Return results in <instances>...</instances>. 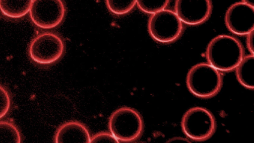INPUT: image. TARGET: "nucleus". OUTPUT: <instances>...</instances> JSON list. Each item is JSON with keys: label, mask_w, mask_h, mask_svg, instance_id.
I'll list each match as a JSON object with an SVG mask.
<instances>
[{"label": "nucleus", "mask_w": 254, "mask_h": 143, "mask_svg": "<svg viewBox=\"0 0 254 143\" xmlns=\"http://www.w3.org/2000/svg\"><path fill=\"white\" fill-rule=\"evenodd\" d=\"M111 133L120 142L128 143L136 140L143 128L142 118L133 108L123 107L115 110L109 120Z\"/></svg>", "instance_id": "7ed1b4c3"}, {"label": "nucleus", "mask_w": 254, "mask_h": 143, "mask_svg": "<svg viewBox=\"0 0 254 143\" xmlns=\"http://www.w3.org/2000/svg\"><path fill=\"white\" fill-rule=\"evenodd\" d=\"M169 0H136L139 8L144 12L153 14L165 9Z\"/></svg>", "instance_id": "2eb2a0df"}, {"label": "nucleus", "mask_w": 254, "mask_h": 143, "mask_svg": "<svg viewBox=\"0 0 254 143\" xmlns=\"http://www.w3.org/2000/svg\"><path fill=\"white\" fill-rule=\"evenodd\" d=\"M65 10L62 0H33L29 11L30 18L36 26L51 29L62 22Z\"/></svg>", "instance_id": "0eeeda50"}, {"label": "nucleus", "mask_w": 254, "mask_h": 143, "mask_svg": "<svg viewBox=\"0 0 254 143\" xmlns=\"http://www.w3.org/2000/svg\"><path fill=\"white\" fill-rule=\"evenodd\" d=\"M229 30L236 35H247L254 29V6L244 2L232 4L225 16Z\"/></svg>", "instance_id": "6e6552de"}, {"label": "nucleus", "mask_w": 254, "mask_h": 143, "mask_svg": "<svg viewBox=\"0 0 254 143\" xmlns=\"http://www.w3.org/2000/svg\"><path fill=\"white\" fill-rule=\"evenodd\" d=\"M33 0H0V10L10 18H19L30 10Z\"/></svg>", "instance_id": "f8f14e48"}, {"label": "nucleus", "mask_w": 254, "mask_h": 143, "mask_svg": "<svg viewBox=\"0 0 254 143\" xmlns=\"http://www.w3.org/2000/svg\"><path fill=\"white\" fill-rule=\"evenodd\" d=\"M236 74L238 81L245 87H254V56L251 54L244 57L236 68Z\"/></svg>", "instance_id": "9b49d317"}, {"label": "nucleus", "mask_w": 254, "mask_h": 143, "mask_svg": "<svg viewBox=\"0 0 254 143\" xmlns=\"http://www.w3.org/2000/svg\"><path fill=\"white\" fill-rule=\"evenodd\" d=\"M244 57L241 43L235 37L227 35L214 37L208 44L206 51L208 64L222 72L235 69Z\"/></svg>", "instance_id": "f257e3e1"}, {"label": "nucleus", "mask_w": 254, "mask_h": 143, "mask_svg": "<svg viewBox=\"0 0 254 143\" xmlns=\"http://www.w3.org/2000/svg\"><path fill=\"white\" fill-rule=\"evenodd\" d=\"M10 105V97L7 91L0 85V119L9 110Z\"/></svg>", "instance_id": "dca6fc26"}, {"label": "nucleus", "mask_w": 254, "mask_h": 143, "mask_svg": "<svg viewBox=\"0 0 254 143\" xmlns=\"http://www.w3.org/2000/svg\"><path fill=\"white\" fill-rule=\"evenodd\" d=\"M91 137L86 126L76 121L64 123L57 130L56 143H90Z\"/></svg>", "instance_id": "9d476101"}, {"label": "nucleus", "mask_w": 254, "mask_h": 143, "mask_svg": "<svg viewBox=\"0 0 254 143\" xmlns=\"http://www.w3.org/2000/svg\"><path fill=\"white\" fill-rule=\"evenodd\" d=\"M108 9L113 13L123 15L130 11L136 3V0H106Z\"/></svg>", "instance_id": "4468645a"}, {"label": "nucleus", "mask_w": 254, "mask_h": 143, "mask_svg": "<svg viewBox=\"0 0 254 143\" xmlns=\"http://www.w3.org/2000/svg\"><path fill=\"white\" fill-rule=\"evenodd\" d=\"M254 30L248 33L247 38L248 48L253 55H254Z\"/></svg>", "instance_id": "a211bd4d"}, {"label": "nucleus", "mask_w": 254, "mask_h": 143, "mask_svg": "<svg viewBox=\"0 0 254 143\" xmlns=\"http://www.w3.org/2000/svg\"><path fill=\"white\" fill-rule=\"evenodd\" d=\"M222 83L220 72L209 64L199 63L193 66L187 76V85L194 95L208 98L215 95Z\"/></svg>", "instance_id": "f03ea898"}, {"label": "nucleus", "mask_w": 254, "mask_h": 143, "mask_svg": "<svg viewBox=\"0 0 254 143\" xmlns=\"http://www.w3.org/2000/svg\"><path fill=\"white\" fill-rule=\"evenodd\" d=\"M242 2L254 6V0H242Z\"/></svg>", "instance_id": "6ab92c4d"}, {"label": "nucleus", "mask_w": 254, "mask_h": 143, "mask_svg": "<svg viewBox=\"0 0 254 143\" xmlns=\"http://www.w3.org/2000/svg\"><path fill=\"white\" fill-rule=\"evenodd\" d=\"M181 125L186 135L197 141L207 140L215 129L213 115L206 109L199 107L188 110L184 115Z\"/></svg>", "instance_id": "39448f33"}, {"label": "nucleus", "mask_w": 254, "mask_h": 143, "mask_svg": "<svg viewBox=\"0 0 254 143\" xmlns=\"http://www.w3.org/2000/svg\"><path fill=\"white\" fill-rule=\"evenodd\" d=\"M64 50L62 39L50 32L41 34L35 37L29 46V55L35 62L49 65L59 60Z\"/></svg>", "instance_id": "423d86ee"}, {"label": "nucleus", "mask_w": 254, "mask_h": 143, "mask_svg": "<svg viewBox=\"0 0 254 143\" xmlns=\"http://www.w3.org/2000/svg\"><path fill=\"white\" fill-rule=\"evenodd\" d=\"M91 143H116L120 142L111 134L106 132L98 133L91 137Z\"/></svg>", "instance_id": "f3484780"}, {"label": "nucleus", "mask_w": 254, "mask_h": 143, "mask_svg": "<svg viewBox=\"0 0 254 143\" xmlns=\"http://www.w3.org/2000/svg\"><path fill=\"white\" fill-rule=\"evenodd\" d=\"M148 29L155 40L168 43L180 36L183 24L175 11L164 9L152 14L149 19Z\"/></svg>", "instance_id": "20e7f679"}, {"label": "nucleus", "mask_w": 254, "mask_h": 143, "mask_svg": "<svg viewBox=\"0 0 254 143\" xmlns=\"http://www.w3.org/2000/svg\"><path fill=\"white\" fill-rule=\"evenodd\" d=\"M210 0H176L175 12L181 21L188 25L203 23L211 12Z\"/></svg>", "instance_id": "1a4fd4ad"}, {"label": "nucleus", "mask_w": 254, "mask_h": 143, "mask_svg": "<svg viewBox=\"0 0 254 143\" xmlns=\"http://www.w3.org/2000/svg\"><path fill=\"white\" fill-rule=\"evenodd\" d=\"M21 142V137L17 128L12 124L6 122H0V143Z\"/></svg>", "instance_id": "ddd939ff"}]
</instances>
